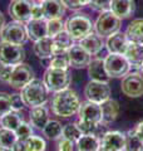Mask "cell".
Here are the masks:
<instances>
[{"mask_svg": "<svg viewBox=\"0 0 143 151\" xmlns=\"http://www.w3.org/2000/svg\"><path fill=\"white\" fill-rule=\"evenodd\" d=\"M79 121L77 122L79 130L83 135H95L99 125L102 124V108L101 105L93 103L90 101H85L80 103L79 111Z\"/></svg>", "mask_w": 143, "mask_h": 151, "instance_id": "obj_1", "label": "cell"}, {"mask_svg": "<svg viewBox=\"0 0 143 151\" xmlns=\"http://www.w3.org/2000/svg\"><path fill=\"white\" fill-rule=\"evenodd\" d=\"M80 101L78 94L73 89L66 88L64 91L56 92L51 101V110L59 117H72L78 113Z\"/></svg>", "mask_w": 143, "mask_h": 151, "instance_id": "obj_2", "label": "cell"}, {"mask_svg": "<svg viewBox=\"0 0 143 151\" xmlns=\"http://www.w3.org/2000/svg\"><path fill=\"white\" fill-rule=\"evenodd\" d=\"M48 89L45 87L44 82L41 79L34 78L21 88V98L25 106L35 107V106H41L45 105L48 101Z\"/></svg>", "mask_w": 143, "mask_h": 151, "instance_id": "obj_3", "label": "cell"}, {"mask_svg": "<svg viewBox=\"0 0 143 151\" xmlns=\"http://www.w3.org/2000/svg\"><path fill=\"white\" fill-rule=\"evenodd\" d=\"M94 25L92 24V20L82 14L70 17L65 23V30L68 34L73 38V40H80L84 37L93 33Z\"/></svg>", "mask_w": 143, "mask_h": 151, "instance_id": "obj_4", "label": "cell"}, {"mask_svg": "<svg viewBox=\"0 0 143 151\" xmlns=\"http://www.w3.org/2000/svg\"><path fill=\"white\" fill-rule=\"evenodd\" d=\"M70 81L72 78L68 70L65 69L48 68L44 73V77H43V82H44L46 89L49 92H54V93L69 88Z\"/></svg>", "mask_w": 143, "mask_h": 151, "instance_id": "obj_5", "label": "cell"}, {"mask_svg": "<svg viewBox=\"0 0 143 151\" xmlns=\"http://www.w3.org/2000/svg\"><path fill=\"white\" fill-rule=\"evenodd\" d=\"M122 19H119L114 14L108 10L101 13V15L97 18V20L94 23V30L95 33L102 37V38H108L114 33L119 32L122 24Z\"/></svg>", "mask_w": 143, "mask_h": 151, "instance_id": "obj_6", "label": "cell"}, {"mask_svg": "<svg viewBox=\"0 0 143 151\" xmlns=\"http://www.w3.org/2000/svg\"><path fill=\"white\" fill-rule=\"evenodd\" d=\"M104 67L111 78H121L129 73L131 64L124 55L109 53L104 58Z\"/></svg>", "mask_w": 143, "mask_h": 151, "instance_id": "obj_7", "label": "cell"}, {"mask_svg": "<svg viewBox=\"0 0 143 151\" xmlns=\"http://www.w3.org/2000/svg\"><path fill=\"white\" fill-rule=\"evenodd\" d=\"M0 38H1V42H5V43L23 45L28 39V34L23 23L10 22L4 25L3 30L0 32Z\"/></svg>", "mask_w": 143, "mask_h": 151, "instance_id": "obj_8", "label": "cell"}, {"mask_svg": "<svg viewBox=\"0 0 143 151\" xmlns=\"http://www.w3.org/2000/svg\"><path fill=\"white\" fill-rule=\"evenodd\" d=\"M24 58H25V50L21 45L0 42V64L14 67L23 63Z\"/></svg>", "mask_w": 143, "mask_h": 151, "instance_id": "obj_9", "label": "cell"}, {"mask_svg": "<svg viewBox=\"0 0 143 151\" xmlns=\"http://www.w3.org/2000/svg\"><path fill=\"white\" fill-rule=\"evenodd\" d=\"M84 94L87 97V101L97 103V105H102L103 102L111 98V88H109L108 83L89 81L85 86Z\"/></svg>", "mask_w": 143, "mask_h": 151, "instance_id": "obj_10", "label": "cell"}, {"mask_svg": "<svg viewBox=\"0 0 143 151\" xmlns=\"http://www.w3.org/2000/svg\"><path fill=\"white\" fill-rule=\"evenodd\" d=\"M122 92L127 97L137 98L143 96V76L138 73H128L122 79Z\"/></svg>", "mask_w": 143, "mask_h": 151, "instance_id": "obj_11", "label": "cell"}, {"mask_svg": "<svg viewBox=\"0 0 143 151\" xmlns=\"http://www.w3.org/2000/svg\"><path fill=\"white\" fill-rule=\"evenodd\" d=\"M34 5L33 0H11L9 5V14L14 22L28 23L31 19V9Z\"/></svg>", "mask_w": 143, "mask_h": 151, "instance_id": "obj_12", "label": "cell"}, {"mask_svg": "<svg viewBox=\"0 0 143 151\" xmlns=\"http://www.w3.org/2000/svg\"><path fill=\"white\" fill-rule=\"evenodd\" d=\"M31 79H34V72H33V69L28 64L20 63V64L13 67L9 84L16 89H21L24 86H26Z\"/></svg>", "mask_w": 143, "mask_h": 151, "instance_id": "obj_13", "label": "cell"}, {"mask_svg": "<svg viewBox=\"0 0 143 151\" xmlns=\"http://www.w3.org/2000/svg\"><path fill=\"white\" fill-rule=\"evenodd\" d=\"M124 134L119 131H108L101 140V147L112 151H124Z\"/></svg>", "mask_w": 143, "mask_h": 151, "instance_id": "obj_14", "label": "cell"}, {"mask_svg": "<svg viewBox=\"0 0 143 151\" xmlns=\"http://www.w3.org/2000/svg\"><path fill=\"white\" fill-rule=\"evenodd\" d=\"M39 4L43 9V15L45 20L61 19L65 13V6L61 0H43Z\"/></svg>", "mask_w": 143, "mask_h": 151, "instance_id": "obj_15", "label": "cell"}, {"mask_svg": "<svg viewBox=\"0 0 143 151\" xmlns=\"http://www.w3.org/2000/svg\"><path fill=\"white\" fill-rule=\"evenodd\" d=\"M68 58H69L70 67H74V68L88 67V64L92 60L90 59V54L87 50H84L79 44H74L68 50Z\"/></svg>", "mask_w": 143, "mask_h": 151, "instance_id": "obj_16", "label": "cell"}, {"mask_svg": "<svg viewBox=\"0 0 143 151\" xmlns=\"http://www.w3.org/2000/svg\"><path fill=\"white\" fill-rule=\"evenodd\" d=\"M128 44H129V40H128L126 33L117 32V33H114V34H112L111 37L107 38L106 47H107L109 53L124 55Z\"/></svg>", "mask_w": 143, "mask_h": 151, "instance_id": "obj_17", "label": "cell"}, {"mask_svg": "<svg viewBox=\"0 0 143 151\" xmlns=\"http://www.w3.org/2000/svg\"><path fill=\"white\" fill-rule=\"evenodd\" d=\"M88 76L90 81L102 83H108L109 79H111L106 70V67H104V59L101 58H95L90 60V63L88 64Z\"/></svg>", "mask_w": 143, "mask_h": 151, "instance_id": "obj_18", "label": "cell"}, {"mask_svg": "<svg viewBox=\"0 0 143 151\" xmlns=\"http://www.w3.org/2000/svg\"><path fill=\"white\" fill-rule=\"evenodd\" d=\"M28 38L31 40H39L43 38L48 37V32H46V20L45 19H30L26 23L25 27Z\"/></svg>", "mask_w": 143, "mask_h": 151, "instance_id": "obj_19", "label": "cell"}, {"mask_svg": "<svg viewBox=\"0 0 143 151\" xmlns=\"http://www.w3.org/2000/svg\"><path fill=\"white\" fill-rule=\"evenodd\" d=\"M78 44L82 47L84 50H87L90 55L98 54L104 47L103 38L99 37L97 33H90L89 35L84 37L83 39H80Z\"/></svg>", "mask_w": 143, "mask_h": 151, "instance_id": "obj_20", "label": "cell"}, {"mask_svg": "<svg viewBox=\"0 0 143 151\" xmlns=\"http://www.w3.org/2000/svg\"><path fill=\"white\" fill-rule=\"evenodd\" d=\"M29 119H30L31 126L43 130V127L49 121V111H48V108L44 105L31 107V110L29 112Z\"/></svg>", "mask_w": 143, "mask_h": 151, "instance_id": "obj_21", "label": "cell"}, {"mask_svg": "<svg viewBox=\"0 0 143 151\" xmlns=\"http://www.w3.org/2000/svg\"><path fill=\"white\" fill-rule=\"evenodd\" d=\"M111 12L119 19H126L134 12L133 0H112Z\"/></svg>", "mask_w": 143, "mask_h": 151, "instance_id": "obj_22", "label": "cell"}, {"mask_svg": "<svg viewBox=\"0 0 143 151\" xmlns=\"http://www.w3.org/2000/svg\"><path fill=\"white\" fill-rule=\"evenodd\" d=\"M124 57L127 58L128 62H129L131 67L141 68L143 64V44L129 42V44L127 47V50L124 53Z\"/></svg>", "mask_w": 143, "mask_h": 151, "instance_id": "obj_23", "label": "cell"}, {"mask_svg": "<svg viewBox=\"0 0 143 151\" xmlns=\"http://www.w3.org/2000/svg\"><path fill=\"white\" fill-rule=\"evenodd\" d=\"M102 108V124L108 125L111 122L116 121V119L119 115V103L116 100L109 98L106 102L101 105Z\"/></svg>", "mask_w": 143, "mask_h": 151, "instance_id": "obj_24", "label": "cell"}, {"mask_svg": "<svg viewBox=\"0 0 143 151\" xmlns=\"http://www.w3.org/2000/svg\"><path fill=\"white\" fill-rule=\"evenodd\" d=\"M73 45V38L68 34L66 30H63L53 38V55L66 53Z\"/></svg>", "mask_w": 143, "mask_h": 151, "instance_id": "obj_25", "label": "cell"}, {"mask_svg": "<svg viewBox=\"0 0 143 151\" xmlns=\"http://www.w3.org/2000/svg\"><path fill=\"white\" fill-rule=\"evenodd\" d=\"M35 55L40 59H46L53 57V38L45 37L43 39H39L34 42V47H33Z\"/></svg>", "mask_w": 143, "mask_h": 151, "instance_id": "obj_26", "label": "cell"}, {"mask_svg": "<svg viewBox=\"0 0 143 151\" xmlns=\"http://www.w3.org/2000/svg\"><path fill=\"white\" fill-rule=\"evenodd\" d=\"M128 40L132 43L143 44V19H136L128 25L126 30Z\"/></svg>", "mask_w": 143, "mask_h": 151, "instance_id": "obj_27", "label": "cell"}, {"mask_svg": "<svg viewBox=\"0 0 143 151\" xmlns=\"http://www.w3.org/2000/svg\"><path fill=\"white\" fill-rule=\"evenodd\" d=\"M77 144L79 151H98L101 147V140L95 135H83Z\"/></svg>", "mask_w": 143, "mask_h": 151, "instance_id": "obj_28", "label": "cell"}, {"mask_svg": "<svg viewBox=\"0 0 143 151\" xmlns=\"http://www.w3.org/2000/svg\"><path fill=\"white\" fill-rule=\"evenodd\" d=\"M43 134L46 139L49 140H56L61 137V134H63V126L59 121L55 120H49L46 122V125L43 127Z\"/></svg>", "mask_w": 143, "mask_h": 151, "instance_id": "obj_29", "label": "cell"}, {"mask_svg": "<svg viewBox=\"0 0 143 151\" xmlns=\"http://www.w3.org/2000/svg\"><path fill=\"white\" fill-rule=\"evenodd\" d=\"M23 122L21 116L19 115V112L16 111H10L9 113H6L5 116H3L0 119V125L4 129H8V130H11V131H15L20 124Z\"/></svg>", "mask_w": 143, "mask_h": 151, "instance_id": "obj_30", "label": "cell"}, {"mask_svg": "<svg viewBox=\"0 0 143 151\" xmlns=\"http://www.w3.org/2000/svg\"><path fill=\"white\" fill-rule=\"evenodd\" d=\"M124 151H143V141L138 137L134 130H129L124 135Z\"/></svg>", "mask_w": 143, "mask_h": 151, "instance_id": "obj_31", "label": "cell"}, {"mask_svg": "<svg viewBox=\"0 0 143 151\" xmlns=\"http://www.w3.org/2000/svg\"><path fill=\"white\" fill-rule=\"evenodd\" d=\"M18 141L15 132L4 127H0V147H8L11 149L13 145Z\"/></svg>", "mask_w": 143, "mask_h": 151, "instance_id": "obj_32", "label": "cell"}, {"mask_svg": "<svg viewBox=\"0 0 143 151\" xmlns=\"http://www.w3.org/2000/svg\"><path fill=\"white\" fill-rule=\"evenodd\" d=\"M69 67H70V64H69V58H68V52L66 53H61V54H55L50 58L49 68L66 70Z\"/></svg>", "mask_w": 143, "mask_h": 151, "instance_id": "obj_33", "label": "cell"}, {"mask_svg": "<svg viewBox=\"0 0 143 151\" xmlns=\"http://www.w3.org/2000/svg\"><path fill=\"white\" fill-rule=\"evenodd\" d=\"M82 136H83V134H82V131L79 130L78 124H68L63 127V134H61V137L63 139L78 141Z\"/></svg>", "mask_w": 143, "mask_h": 151, "instance_id": "obj_34", "label": "cell"}, {"mask_svg": "<svg viewBox=\"0 0 143 151\" xmlns=\"http://www.w3.org/2000/svg\"><path fill=\"white\" fill-rule=\"evenodd\" d=\"M65 30V24L61 19H51V20H46V32L48 37L54 38L58 35L59 33Z\"/></svg>", "mask_w": 143, "mask_h": 151, "instance_id": "obj_35", "label": "cell"}, {"mask_svg": "<svg viewBox=\"0 0 143 151\" xmlns=\"http://www.w3.org/2000/svg\"><path fill=\"white\" fill-rule=\"evenodd\" d=\"M26 147H28V151H45L46 142L40 136L33 135L26 140Z\"/></svg>", "mask_w": 143, "mask_h": 151, "instance_id": "obj_36", "label": "cell"}, {"mask_svg": "<svg viewBox=\"0 0 143 151\" xmlns=\"http://www.w3.org/2000/svg\"><path fill=\"white\" fill-rule=\"evenodd\" d=\"M14 132H15L18 140L26 141L30 137V136H33V127H31L30 124H28V122L23 121L21 124H20V126H19Z\"/></svg>", "mask_w": 143, "mask_h": 151, "instance_id": "obj_37", "label": "cell"}, {"mask_svg": "<svg viewBox=\"0 0 143 151\" xmlns=\"http://www.w3.org/2000/svg\"><path fill=\"white\" fill-rule=\"evenodd\" d=\"M11 110V101H10V94L6 92H0V119L5 116Z\"/></svg>", "mask_w": 143, "mask_h": 151, "instance_id": "obj_38", "label": "cell"}, {"mask_svg": "<svg viewBox=\"0 0 143 151\" xmlns=\"http://www.w3.org/2000/svg\"><path fill=\"white\" fill-rule=\"evenodd\" d=\"M111 4H112V0H89L88 5L90 8H93L94 10L103 13V12L111 10Z\"/></svg>", "mask_w": 143, "mask_h": 151, "instance_id": "obj_39", "label": "cell"}, {"mask_svg": "<svg viewBox=\"0 0 143 151\" xmlns=\"http://www.w3.org/2000/svg\"><path fill=\"white\" fill-rule=\"evenodd\" d=\"M58 151H79L77 141L61 139L58 144Z\"/></svg>", "mask_w": 143, "mask_h": 151, "instance_id": "obj_40", "label": "cell"}, {"mask_svg": "<svg viewBox=\"0 0 143 151\" xmlns=\"http://www.w3.org/2000/svg\"><path fill=\"white\" fill-rule=\"evenodd\" d=\"M10 101H11V110L13 111H21L25 103H24L23 98H21V94L20 93H13L10 94Z\"/></svg>", "mask_w": 143, "mask_h": 151, "instance_id": "obj_41", "label": "cell"}, {"mask_svg": "<svg viewBox=\"0 0 143 151\" xmlns=\"http://www.w3.org/2000/svg\"><path fill=\"white\" fill-rule=\"evenodd\" d=\"M11 70H13V67H10V65L0 64V83H8L9 84Z\"/></svg>", "mask_w": 143, "mask_h": 151, "instance_id": "obj_42", "label": "cell"}, {"mask_svg": "<svg viewBox=\"0 0 143 151\" xmlns=\"http://www.w3.org/2000/svg\"><path fill=\"white\" fill-rule=\"evenodd\" d=\"M61 3L64 4L65 8L70 9V10H79L82 8V4L79 0H61Z\"/></svg>", "mask_w": 143, "mask_h": 151, "instance_id": "obj_43", "label": "cell"}, {"mask_svg": "<svg viewBox=\"0 0 143 151\" xmlns=\"http://www.w3.org/2000/svg\"><path fill=\"white\" fill-rule=\"evenodd\" d=\"M31 19H44V15H43V9L40 6V4L34 3L31 9Z\"/></svg>", "mask_w": 143, "mask_h": 151, "instance_id": "obj_44", "label": "cell"}, {"mask_svg": "<svg viewBox=\"0 0 143 151\" xmlns=\"http://www.w3.org/2000/svg\"><path fill=\"white\" fill-rule=\"evenodd\" d=\"M11 151H28V147H26V141L18 140L13 145Z\"/></svg>", "mask_w": 143, "mask_h": 151, "instance_id": "obj_45", "label": "cell"}, {"mask_svg": "<svg viewBox=\"0 0 143 151\" xmlns=\"http://www.w3.org/2000/svg\"><path fill=\"white\" fill-rule=\"evenodd\" d=\"M134 132L137 134L138 137H139V139L143 141V122H139V124H138V125L136 126Z\"/></svg>", "mask_w": 143, "mask_h": 151, "instance_id": "obj_46", "label": "cell"}, {"mask_svg": "<svg viewBox=\"0 0 143 151\" xmlns=\"http://www.w3.org/2000/svg\"><path fill=\"white\" fill-rule=\"evenodd\" d=\"M4 25H5V18H4V15H3V13L0 12V32L3 30V28H4Z\"/></svg>", "mask_w": 143, "mask_h": 151, "instance_id": "obj_47", "label": "cell"}, {"mask_svg": "<svg viewBox=\"0 0 143 151\" xmlns=\"http://www.w3.org/2000/svg\"><path fill=\"white\" fill-rule=\"evenodd\" d=\"M79 1H80V4H82V6L88 5V4H89V0H79Z\"/></svg>", "mask_w": 143, "mask_h": 151, "instance_id": "obj_48", "label": "cell"}, {"mask_svg": "<svg viewBox=\"0 0 143 151\" xmlns=\"http://www.w3.org/2000/svg\"><path fill=\"white\" fill-rule=\"evenodd\" d=\"M0 151H11V149H8V147H0Z\"/></svg>", "mask_w": 143, "mask_h": 151, "instance_id": "obj_49", "label": "cell"}, {"mask_svg": "<svg viewBox=\"0 0 143 151\" xmlns=\"http://www.w3.org/2000/svg\"><path fill=\"white\" fill-rule=\"evenodd\" d=\"M98 151H112V150H108V149H104V147H99Z\"/></svg>", "mask_w": 143, "mask_h": 151, "instance_id": "obj_50", "label": "cell"}, {"mask_svg": "<svg viewBox=\"0 0 143 151\" xmlns=\"http://www.w3.org/2000/svg\"><path fill=\"white\" fill-rule=\"evenodd\" d=\"M35 1H38V3H41V1H43V0H35Z\"/></svg>", "mask_w": 143, "mask_h": 151, "instance_id": "obj_51", "label": "cell"}, {"mask_svg": "<svg viewBox=\"0 0 143 151\" xmlns=\"http://www.w3.org/2000/svg\"><path fill=\"white\" fill-rule=\"evenodd\" d=\"M141 69H142V72H143V64H142V67H141Z\"/></svg>", "mask_w": 143, "mask_h": 151, "instance_id": "obj_52", "label": "cell"}]
</instances>
